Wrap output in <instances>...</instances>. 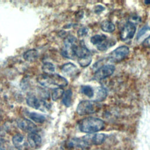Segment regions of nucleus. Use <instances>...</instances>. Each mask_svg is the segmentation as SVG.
<instances>
[{
  "label": "nucleus",
  "instance_id": "1",
  "mask_svg": "<svg viewBox=\"0 0 150 150\" xmlns=\"http://www.w3.org/2000/svg\"><path fill=\"white\" fill-rule=\"evenodd\" d=\"M105 125L103 120L91 117L82 119L78 124L80 131L88 134H94L103 130L105 128Z\"/></svg>",
  "mask_w": 150,
  "mask_h": 150
},
{
  "label": "nucleus",
  "instance_id": "2",
  "mask_svg": "<svg viewBox=\"0 0 150 150\" xmlns=\"http://www.w3.org/2000/svg\"><path fill=\"white\" fill-rule=\"evenodd\" d=\"M100 105L96 101L83 100L79 103L77 107L76 112L80 115H86L98 111Z\"/></svg>",
  "mask_w": 150,
  "mask_h": 150
},
{
  "label": "nucleus",
  "instance_id": "3",
  "mask_svg": "<svg viewBox=\"0 0 150 150\" xmlns=\"http://www.w3.org/2000/svg\"><path fill=\"white\" fill-rule=\"evenodd\" d=\"M77 39L75 37L69 35L64 40V46L62 50V54L69 59L75 57L74 49L77 45Z\"/></svg>",
  "mask_w": 150,
  "mask_h": 150
},
{
  "label": "nucleus",
  "instance_id": "4",
  "mask_svg": "<svg viewBox=\"0 0 150 150\" xmlns=\"http://www.w3.org/2000/svg\"><path fill=\"white\" fill-rule=\"evenodd\" d=\"M105 135L104 134H89L81 137L85 148L92 145L102 144L105 140Z\"/></svg>",
  "mask_w": 150,
  "mask_h": 150
},
{
  "label": "nucleus",
  "instance_id": "5",
  "mask_svg": "<svg viewBox=\"0 0 150 150\" xmlns=\"http://www.w3.org/2000/svg\"><path fill=\"white\" fill-rule=\"evenodd\" d=\"M129 49L126 46H121L118 47L110 54L108 59L111 62H121L127 57L129 54Z\"/></svg>",
  "mask_w": 150,
  "mask_h": 150
},
{
  "label": "nucleus",
  "instance_id": "6",
  "mask_svg": "<svg viewBox=\"0 0 150 150\" xmlns=\"http://www.w3.org/2000/svg\"><path fill=\"white\" fill-rule=\"evenodd\" d=\"M27 104L35 109L43 110L50 108L49 105L43 100H39L33 94H28L26 98Z\"/></svg>",
  "mask_w": 150,
  "mask_h": 150
},
{
  "label": "nucleus",
  "instance_id": "7",
  "mask_svg": "<svg viewBox=\"0 0 150 150\" xmlns=\"http://www.w3.org/2000/svg\"><path fill=\"white\" fill-rule=\"evenodd\" d=\"M115 66L112 64H106L100 67L94 73V79L96 80L104 79L112 75L115 70Z\"/></svg>",
  "mask_w": 150,
  "mask_h": 150
},
{
  "label": "nucleus",
  "instance_id": "8",
  "mask_svg": "<svg viewBox=\"0 0 150 150\" xmlns=\"http://www.w3.org/2000/svg\"><path fill=\"white\" fill-rule=\"evenodd\" d=\"M136 32V26L134 23L129 22L122 28L120 32V38L122 40L132 39Z\"/></svg>",
  "mask_w": 150,
  "mask_h": 150
},
{
  "label": "nucleus",
  "instance_id": "9",
  "mask_svg": "<svg viewBox=\"0 0 150 150\" xmlns=\"http://www.w3.org/2000/svg\"><path fill=\"white\" fill-rule=\"evenodd\" d=\"M17 124L19 128L25 132H29V134L32 132H36L37 130L36 125L30 120L28 119H19L18 121Z\"/></svg>",
  "mask_w": 150,
  "mask_h": 150
},
{
  "label": "nucleus",
  "instance_id": "10",
  "mask_svg": "<svg viewBox=\"0 0 150 150\" xmlns=\"http://www.w3.org/2000/svg\"><path fill=\"white\" fill-rule=\"evenodd\" d=\"M50 86H57L58 87H64L68 84V81L63 76L58 74H49Z\"/></svg>",
  "mask_w": 150,
  "mask_h": 150
},
{
  "label": "nucleus",
  "instance_id": "11",
  "mask_svg": "<svg viewBox=\"0 0 150 150\" xmlns=\"http://www.w3.org/2000/svg\"><path fill=\"white\" fill-rule=\"evenodd\" d=\"M12 142L15 147L18 150H25L27 146L23 136L20 134H17L13 137Z\"/></svg>",
  "mask_w": 150,
  "mask_h": 150
},
{
  "label": "nucleus",
  "instance_id": "12",
  "mask_svg": "<svg viewBox=\"0 0 150 150\" xmlns=\"http://www.w3.org/2000/svg\"><path fill=\"white\" fill-rule=\"evenodd\" d=\"M28 142L32 148H38L42 143V139L40 136L36 132H32L28 135Z\"/></svg>",
  "mask_w": 150,
  "mask_h": 150
},
{
  "label": "nucleus",
  "instance_id": "13",
  "mask_svg": "<svg viewBox=\"0 0 150 150\" xmlns=\"http://www.w3.org/2000/svg\"><path fill=\"white\" fill-rule=\"evenodd\" d=\"M62 71L66 76H73L77 74L79 69L73 63H67L62 66Z\"/></svg>",
  "mask_w": 150,
  "mask_h": 150
},
{
  "label": "nucleus",
  "instance_id": "14",
  "mask_svg": "<svg viewBox=\"0 0 150 150\" xmlns=\"http://www.w3.org/2000/svg\"><path fill=\"white\" fill-rule=\"evenodd\" d=\"M23 57L26 61L33 62L38 57V52L36 49H29L23 53Z\"/></svg>",
  "mask_w": 150,
  "mask_h": 150
},
{
  "label": "nucleus",
  "instance_id": "15",
  "mask_svg": "<svg viewBox=\"0 0 150 150\" xmlns=\"http://www.w3.org/2000/svg\"><path fill=\"white\" fill-rule=\"evenodd\" d=\"M116 43L115 41L112 39H107L101 44L97 46V48L100 51H104L110 47L111 46L114 45Z\"/></svg>",
  "mask_w": 150,
  "mask_h": 150
},
{
  "label": "nucleus",
  "instance_id": "16",
  "mask_svg": "<svg viewBox=\"0 0 150 150\" xmlns=\"http://www.w3.org/2000/svg\"><path fill=\"white\" fill-rule=\"evenodd\" d=\"M101 28L104 32L111 33L114 31L115 27L114 23H112L111 22L105 20L101 22Z\"/></svg>",
  "mask_w": 150,
  "mask_h": 150
},
{
  "label": "nucleus",
  "instance_id": "17",
  "mask_svg": "<svg viewBox=\"0 0 150 150\" xmlns=\"http://www.w3.org/2000/svg\"><path fill=\"white\" fill-rule=\"evenodd\" d=\"M62 103L66 107H70L71 104V97H72V91L71 90H67L64 92L63 95Z\"/></svg>",
  "mask_w": 150,
  "mask_h": 150
},
{
  "label": "nucleus",
  "instance_id": "18",
  "mask_svg": "<svg viewBox=\"0 0 150 150\" xmlns=\"http://www.w3.org/2000/svg\"><path fill=\"white\" fill-rule=\"evenodd\" d=\"M28 117L32 121L38 123H43L46 120L44 115L35 112H30L28 114Z\"/></svg>",
  "mask_w": 150,
  "mask_h": 150
},
{
  "label": "nucleus",
  "instance_id": "19",
  "mask_svg": "<svg viewBox=\"0 0 150 150\" xmlns=\"http://www.w3.org/2000/svg\"><path fill=\"white\" fill-rule=\"evenodd\" d=\"M37 81L44 87H50V81L49 75L46 74H42L38 76L37 77Z\"/></svg>",
  "mask_w": 150,
  "mask_h": 150
},
{
  "label": "nucleus",
  "instance_id": "20",
  "mask_svg": "<svg viewBox=\"0 0 150 150\" xmlns=\"http://www.w3.org/2000/svg\"><path fill=\"white\" fill-rule=\"evenodd\" d=\"M107 39V36L105 35H96L92 36L90 39V42L92 44L94 45H98L101 44L103 42Z\"/></svg>",
  "mask_w": 150,
  "mask_h": 150
},
{
  "label": "nucleus",
  "instance_id": "21",
  "mask_svg": "<svg viewBox=\"0 0 150 150\" xmlns=\"http://www.w3.org/2000/svg\"><path fill=\"white\" fill-rule=\"evenodd\" d=\"M107 95V91L106 89L103 87L98 88L97 93L96 95V101H102L105 100Z\"/></svg>",
  "mask_w": 150,
  "mask_h": 150
},
{
  "label": "nucleus",
  "instance_id": "22",
  "mask_svg": "<svg viewBox=\"0 0 150 150\" xmlns=\"http://www.w3.org/2000/svg\"><path fill=\"white\" fill-rule=\"evenodd\" d=\"M45 74H52L54 72V65L50 62H45L43 63L42 67Z\"/></svg>",
  "mask_w": 150,
  "mask_h": 150
},
{
  "label": "nucleus",
  "instance_id": "23",
  "mask_svg": "<svg viewBox=\"0 0 150 150\" xmlns=\"http://www.w3.org/2000/svg\"><path fill=\"white\" fill-rule=\"evenodd\" d=\"M81 92L89 98L93 97L94 94L93 88L88 85L82 86L81 87Z\"/></svg>",
  "mask_w": 150,
  "mask_h": 150
},
{
  "label": "nucleus",
  "instance_id": "24",
  "mask_svg": "<svg viewBox=\"0 0 150 150\" xmlns=\"http://www.w3.org/2000/svg\"><path fill=\"white\" fill-rule=\"evenodd\" d=\"M64 93L63 90L60 87L55 88L52 90V98L53 101H56L60 98Z\"/></svg>",
  "mask_w": 150,
  "mask_h": 150
},
{
  "label": "nucleus",
  "instance_id": "25",
  "mask_svg": "<svg viewBox=\"0 0 150 150\" xmlns=\"http://www.w3.org/2000/svg\"><path fill=\"white\" fill-rule=\"evenodd\" d=\"M92 60V57L91 56H88L83 58L78 59V63L79 64L83 67L88 66L91 62Z\"/></svg>",
  "mask_w": 150,
  "mask_h": 150
},
{
  "label": "nucleus",
  "instance_id": "26",
  "mask_svg": "<svg viewBox=\"0 0 150 150\" xmlns=\"http://www.w3.org/2000/svg\"><path fill=\"white\" fill-rule=\"evenodd\" d=\"M149 29H149V27L148 26H146V25L143 26V27L139 30V31L138 32V35H137V38H138V39L140 38L143 35L145 34V33L146 31L149 30Z\"/></svg>",
  "mask_w": 150,
  "mask_h": 150
},
{
  "label": "nucleus",
  "instance_id": "27",
  "mask_svg": "<svg viewBox=\"0 0 150 150\" xmlns=\"http://www.w3.org/2000/svg\"><path fill=\"white\" fill-rule=\"evenodd\" d=\"M39 94L40 96V97L43 98V99H47L49 98V92L43 89V88H41L40 90V91H39Z\"/></svg>",
  "mask_w": 150,
  "mask_h": 150
},
{
  "label": "nucleus",
  "instance_id": "28",
  "mask_svg": "<svg viewBox=\"0 0 150 150\" xmlns=\"http://www.w3.org/2000/svg\"><path fill=\"white\" fill-rule=\"evenodd\" d=\"M87 29H86V28H80L79 31H78V35L79 36H85L87 34Z\"/></svg>",
  "mask_w": 150,
  "mask_h": 150
},
{
  "label": "nucleus",
  "instance_id": "29",
  "mask_svg": "<svg viewBox=\"0 0 150 150\" xmlns=\"http://www.w3.org/2000/svg\"><path fill=\"white\" fill-rule=\"evenodd\" d=\"M142 46L145 47L150 48V35L143 41Z\"/></svg>",
  "mask_w": 150,
  "mask_h": 150
},
{
  "label": "nucleus",
  "instance_id": "30",
  "mask_svg": "<svg viewBox=\"0 0 150 150\" xmlns=\"http://www.w3.org/2000/svg\"><path fill=\"white\" fill-rule=\"evenodd\" d=\"M0 150H6L4 145V143L2 142V141H1L0 139Z\"/></svg>",
  "mask_w": 150,
  "mask_h": 150
},
{
  "label": "nucleus",
  "instance_id": "31",
  "mask_svg": "<svg viewBox=\"0 0 150 150\" xmlns=\"http://www.w3.org/2000/svg\"><path fill=\"white\" fill-rule=\"evenodd\" d=\"M144 2H145V4H146V5L150 4V1H144Z\"/></svg>",
  "mask_w": 150,
  "mask_h": 150
},
{
  "label": "nucleus",
  "instance_id": "32",
  "mask_svg": "<svg viewBox=\"0 0 150 150\" xmlns=\"http://www.w3.org/2000/svg\"><path fill=\"white\" fill-rule=\"evenodd\" d=\"M1 118H2V115H1V113L0 112V120H1Z\"/></svg>",
  "mask_w": 150,
  "mask_h": 150
}]
</instances>
